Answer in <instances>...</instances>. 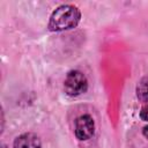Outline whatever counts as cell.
I'll return each instance as SVG.
<instances>
[{
    "instance_id": "cell-1",
    "label": "cell",
    "mask_w": 148,
    "mask_h": 148,
    "mask_svg": "<svg viewBox=\"0 0 148 148\" xmlns=\"http://www.w3.org/2000/svg\"><path fill=\"white\" fill-rule=\"evenodd\" d=\"M81 18V13L73 5H61L53 10L49 21L51 31H64L73 29L77 25Z\"/></svg>"
},
{
    "instance_id": "cell-2",
    "label": "cell",
    "mask_w": 148,
    "mask_h": 148,
    "mask_svg": "<svg viewBox=\"0 0 148 148\" xmlns=\"http://www.w3.org/2000/svg\"><path fill=\"white\" fill-rule=\"evenodd\" d=\"M88 89V80L86 75L80 71H71L67 73L64 80V90L68 96H79L86 92Z\"/></svg>"
},
{
    "instance_id": "cell-3",
    "label": "cell",
    "mask_w": 148,
    "mask_h": 148,
    "mask_svg": "<svg viewBox=\"0 0 148 148\" xmlns=\"http://www.w3.org/2000/svg\"><path fill=\"white\" fill-rule=\"evenodd\" d=\"M74 133L75 136L81 141L89 140L95 133V123L92 117L90 114H82L77 117L75 120Z\"/></svg>"
},
{
    "instance_id": "cell-4",
    "label": "cell",
    "mask_w": 148,
    "mask_h": 148,
    "mask_svg": "<svg viewBox=\"0 0 148 148\" xmlns=\"http://www.w3.org/2000/svg\"><path fill=\"white\" fill-rule=\"evenodd\" d=\"M42 142L35 133H23L14 140V148H40Z\"/></svg>"
},
{
    "instance_id": "cell-5",
    "label": "cell",
    "mask_w": 148,
    "mask_h": 148,
    "mask_svg": "<svg viewBox=\"0 0 148 148\" xmlns=\"http://www.w3.org/2000/svg\"><path fill=\"white\" fill-rule=\"evenodd\" d=\"M136 96L140 102L145 103V105L148 104V76H145L140 80V82L136 86Z\"/></svg>"
},
{
    "instance_id": "cell-6",
    "label": "cell",
    "mask_w": 148,
    "mask_h": 148,
    "mask_svg": "<svg viewBox=\"0 0 148 148\" xmlns=\"http://www.w3.org/2000/svg\"><path fill=\"white\" fill-rule=\"evenodd\" d=\"M140 118L143 120V121H147L148 123V104L145 105L141 111H140Z\"/></svg>"
},
{
    "instance_id": "cell-7",
    "label": "cell",
    "mask_w": 148,
    "mask_h": 148,
    "mask_svg": "<svg viewBox=\"0 0 148 148\" xmlns=\"http://www.w3.org/2000/svg\"><path fill=\"white\" fill-rule=\"evenodd\" d=\"M143 134H145L146 136H148V126H146V127L143 128Z\"/></svg>"
},
{
    "instance_id": "cell-8",
    "label": "cell",
    "mask_w": 148,
    "mask_h": 148,
    "mask_svg": "<svg viewBox=\"0 0 148 148\" xmlns=\"http://www.w3.org/2000/svg\"><path fill=\"white\" fill-rule=\"evenodd\" d=\"M1 148H7V147H6L5 145H2V146H1Z\"/></svg>"
}]
</instances>
